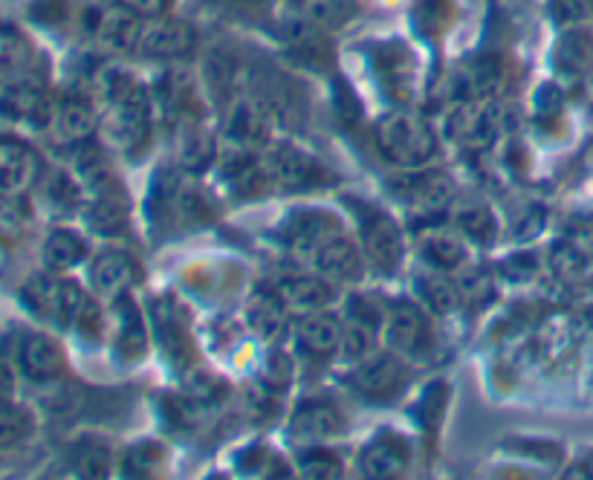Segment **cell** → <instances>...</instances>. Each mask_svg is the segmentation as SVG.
Returning <instances> with one entry per match:
<instances>
[{"mask_svg": "<svg viewBox=\"0 0 593 480\" xmlns=\"http://www.w3.org/2000/svg\"><path fill=\"white\" fill-rule=\"evenodd\" d=\"M159 214L166 221H175L177 226H203L212 221V200L206 191H200L194 182L186 177H166L159 182Z\"/></svg>", "mask_w": 593, "mask_h": 480, "instance_id": "52a82bcc", "label": "cell"}, {"mask_svg": "<svg viewBox=\"0 0 593 480\" xmlns=\"http://www.w3.org/2000/svg\"><path fill=\"white\" fill-rule=\"evenodd\" d=\"M299 466L304 478H339L342 475V464L325 446H307V451L301 455Z\"/></svg>", "mask_w": 593, "mask_h": 480, "instance_id": "8d00e7d4", "label": "cell"}, {"mask_svg": "<svg viewBox=\"0 0 593 480\" xmlns=\"http://www.w3.org/2000/svg\"><path fill=\"white\" fill-rule=\"evenodd\" d=\"M588 96L593 99V76H588Z\"/></svg>", "mask_w": 593, "mask_h": 480, "instance_id": "f6af8a7d", "label": "cell"}, {"mask_svg": "<svg viewBox=\"0 0 593 480\" xmlns=\"http://www.w3.org/2000/svg\"><path fill=\"white\" fill-rule=\"evenodd\" d=\"M313 267H316L318 276H325L333 283H356L365 276L368 260L348 237L336 235L313 253Z\"/></svg>", "mask_w": 593, "mask_h": 480, "instance_id": "8fae6325", "label": "cell"}, {"mask_svg": "<svg viewBox=\"0 0 593 480\" xmlns=\"http://www.w3.org/2000/svg\"><path fill=\"white\" fill-rule=\"evenodd\" d=\"M591 38H588L585 32H570V35H564L562 44H559V53H556V62H559V67H564V70L570 72H579L585 70L588 62H591Z\"/></svg>", "mask_w": 593, "mask_h": 480, "instance_id": "e575fe53", "label": "cell"}, {"mask_svg": "<svg viewBox=\"0 0 593 480\" xmlns=\"http://www.w3.org/2000/svg\"><path fill=\"white\" fill-rule=\"evenodd\" d=\"M30 64V49L18 35H3L0 38V76L3 79H15L26 70Z\"/></svg>", "mask_w": 593, "mask_h": 480, "instance_id": "d590c367", "label": "cell"}, {"mask_svg": "<svg viewBox=\"0 0 593 480\" xmlns=\"http://www.w3.org/2000/svg\"><path fill=\"white\" fill-rule=\"evenodd\" d=\"M342 432H345V414L336 402L325 400V397L301 402L293 411V420H290V437L304 443V449L322 446V443L339 437Z\"/></svg>", "mask_w": 593, "mask_h": 480, "instance_id": "ba28073f", "label": "cell"}, {"mask_svg": "<svg viewBox=\"0 0 593 480\" xmlns=\"http://www.w3.org/2000/svg\"><path fill=\"white\" fill-rule=\"evenodd\" d=\"M0 116L9 122H24V125H44L49 116L47 99L41 93L38 85L21 79L0 81Z\"/></svg>", "mask_w": 593, "mask_h": 480, "instance_id": "4fadbf2b", "label": "cell"}, {"mask_svg": "<svg viewBox=\"0 0 593 480\" xmlns=\"http://www.w3.org/2000/svg\"><path fill=\"white\" fill-rule=\"evenodd\" d=\"M163 466H166V449H163V443L154 440L136 443L125 457L127 475H136V478H154L163 472Z\"/></svg>", "mask_w": 593, "mask_h": 480, "instance_id": "1f68e13d", "label": "cell"}, {"mask_svg": "<svg viewBox=\"0 0 593 480\" xmlns=\"http://www.w3.org/2000/svg\"><path fill=\"white\" fill-rule=\"evenodd\" d=\"M116 350L125 359H139L145 354L143 315L127 295L116 301Z\"/></svg>", "mask_w": 593, "mask_h": 480, "instance_id": "cb8c5ba5", "label": "cell"}, {"mask_svg": "<svg viewBox=\"0 0 593 480\" xmlns=\"http://www.w3.org/2000/svg\"><path fill=\"white\" fill-rule=\"evenodd\" d=\"M56 131L64 142H85L96 131V111L85 96H67L56 108Z\"/></svg>", "mask_w": 593, "mask_h": 480, "instance_id": "603a6c76", "label": "cell"}, {"mask_svg": "<svg viewBox=\"0 0 593 480\" xmlns=\"http://www.w3.org/2000/svg\"><path fill=\"white\" fill-rule=\"evenodd\" d=\"M186 391H189L191 400L198 402H214L217 397H221L223 386L221 379L214 377L212 370H189V377H186Z\"/></svg>", "mask_w": 593, "mask_h": 480, "instance_id": "ab89813d", "label": "cell"}, {"mask_svg": "<svg viewBox=\"0 0 593 480\" xmlns=\"http://www.w3.org/2000/svg\"><path fill=\"white\" fill-rule=\"evenodd\" d=\"M261 377L269 391H284L290 386V379H293V359L281 354V350H272L267 356V362H264Z\"/></svg>", "mask_w": 593, "mask_h": 480, "instance_id": "f35d334b", "label": "cell"}, {"mask_svg": "<svg viewBox=\"0 0 593 480\" xmlns=\"http://www.w3.org/2000/svg\"><path fill=\"white\" fill-rule=\"evenodd\" d=\"M455 136H458L463 145H469V148H486L492 136H495V119H492L490 111H483V108H467V111L458 116Z\"/></svg>", "mask_w": 593, "mask_h": 480, "instance_id": "f1b7e54d", "label": "cell"}, {"mask_svg": "<svg viewBox=\"0 0 593 480\" xmlns=\"http://www.w3.org/2000/svg\"><path fill=\"white\" fill-rule=\"evenodd\" d=\"M382 336L388 350H394L403 359H426L435 350V333L428 324V315L414 301H394L382 319Z\"/></svg>", "mask_w": 593, "mask_h": 480, "instance_id": "3957f363", "label": "cell"}, {"mask_svg": "<svg viewBox=\"0 0 593 480\" xmlns=\"http://www.w3.org/2000/svg\"><path fill=\"white\" fill-rule=\"evenodd\" d=\"M88 258V244L79 232L72 228H56L49 232L44 246H41V260L49 272H70Z\"/></svg>", "mask_w": 593, "mask_h": 480, "instance_id": "7402d4cb", "label": "cell"}, {"mask_svg": "<svg viewBox=\"0 0 593 480\" xmlns=\"http://www.w3.org/2000/svg\"><path fill=\"white\" fill-rule=\"evenodd\" d=\"M226 134H230L232 145L237 148H253L261 145L269 136V116L264 111L261 102L240 96L230 111V122H226Z\"/></svg>", "mask_w": 593, "mask_h": 480, "instance_id": "ffe728a7", "label": "cell"}, {"mask_svg": "<svg viewBox=\"0 0 593 480\" xmlns=\"http://www.w3.org/2000/svg\"><path fill=\"white\" fill-rule=\"evenodd\" d=\"M278 299L284 301L287 310L295 313H318L336 301V283L325 276H284L276 283Z\"/></svg>", "mask_w": 593, "mask_h": 480, "instance_id": "5bb4252c", "label": "cell"}, {"mask_svg": "<svg viewBox=\"0 0 593 480\" xmlns=\"http://www.w3.org/2000/svg\"><path fill=\"white\" fill-rule=\"evenodd\" d=\"M350 12H354V7H350L348 0H307V7H304L301 15L307 18L316 30L331 32L345 24Z\"/></svg>", "mask_w": 593, "mask_h": 480, "instance_id": "d6a6232c", "label": "cell"}, {"mask_svg": "<svg viewBox=\"0 0 593 480\" xmlns=\"http://www.w3.org/2000/svg\"><path fill=\"white\" fill-rule=\"evenodd\" d=\"M400 200L412 214H437L455 198V186L440 171H414L405 182H400Z\"/></svg>", "mask_w": 593, "mask_h": 480, "instance_id": "9c48e42d", "label": "cell"}, {"mask_svg": "<svg viewBox=\"0 0 593 480\" xmlns=\"http://www.w3.org/2000/svg\"><path fill=\"white\" fill-rule=\"evenodd\" d=\"M356 221H359V237H362V255L368 267L391 276L400 260H403V232L394 223V217L373 205H356Z\"/></svg>", "mask_w": 593, "mask_h": 480, "instance_id": "277c9868", "label": "cell"}, {"mask_svg": "<svg viewBox=\"0 0 593 480\" xmlns=\"http://www.w3.org/2000/svg\"><path fill=\"white\" fill-rule=\"evenodd\" d=\"M143 18L127 12L125 7L108 9L99 15L93 32L99 44L111 53H136L139 47V38H143Z\"/></svg>", "mask_w": 593, "mask_h": 480, "instance_id": "d6986e66", "label": "cell"}, {"mask_svg": "<svg viewBox=\"0 0 593 480\" xmlns=\"http://www.w3.org/2000/svg\"><path fill=\"white\" fill-rule=\"evenodd\" d=\"M12 382H15V373H12L7 359H0V397H7L12 391Z\"/></svg>", "mask_w": 593, "mask_h": 480, "instance_id": "b9f144b4", "label": "cell"}, {"mask_svg": "<svg viewBox=\"0 0 593 480\" xmlns=\"http://www.w3.org/2000/svg\"><path fill=\"white\" fill-rule=\"evenodd\" d=\"M585 163H588V166H591V168H593V145H591V150H588V157H585Z\"/></svg>", "mask_w": 593, "mask_h": 480, "instance_id": "bcb514c9", "label": "cell"}, {"mask_svg": "<svg viewBox=\"0 0 593 480\" xmlns=\"http://www.w3.org/2000/svg\"><path fill=\"white\" fill-rule=\"evenodd\" d=\"M373 339H377V327L365 322H356L348 319L345 322V331H342V354L348 356L350 362H359L362 356H368L373 350Z\"/></svg>", "mask_w": 593, "mask_h": 480, "instance_id": "836d02e7", "label": "cell"}, {"mask_svg": "<svg viewBox=\"0 0 593 480\" xmlns=\"http://www.w3.org/2000/svg\"><path fill=\"white\" fill-rule=\"evenodd\" d=\"M362 475L373 480H388L400 478V475L409 472L412 466V446L400 434H380L373 437L362 451Z\"/></svg>", "mask_w": 593, "mask_h": 480, "instance_id": "30bf717a", "label": "cell"}, {"mask_svg": "<svg viewBox=\"0 0 593 480\" xmlns=\"http://www.w3.org/2000/svg\"><path fill=\"white\" fill-rule=\"evenodd\" d=\"M198 38L189 24L180 21H166V18H154L150 24L143 26V38L136 53L148 58H182L194 49Z\"/></svg>", "mask_w": 593, "mask_h": 480, "instance_id": "9a60e30c", "label": "cell"}, {"mask_svg": "<svg viewBox=\"0 0 593 480\" xmlns=\"http://www.w3.org/2000/svg\"><path fill=\"white\" fill-rule=\"evenodd\" d=\"M38 177V157L21 142L0 139V194L21 198Z\"/></svg>", "mask_w": 593, "mask_h": 480, "instance_id": "ac0fdd59", "label": "cell"}, {"mask_svg": "<svg viewBox=\"0 0 593 480\" xmlns=\"http://www.w3.org/2000/svg\"><path fill=\"white\" fill-rule=\"evenodd\" d=\"M373 142L388 166L419 171L437 154V136L426 119L412 111L388 113L373 127Z\"/></svg>", "mask_w": 593, "mask_h": 480, "instance_id": "6da1fadb", "label": "cell"}, {"mask_svg": "<svg viewBox=\"0 0 593 480\" xmlns=\"http://www.w3.org/2000/svg\"><path fill=\"white\" fill-rule=\"evenodd\" d=\"M32 414L24 405H15L0 397V455L21 449L32 437Z\"/></svg>", "mask_w": 593, "mask_h": 480, "instance_id": "4316f807", "label": "cell"}, {"mask_svg": "<svg viewBox=\"0 0 593 480\" xmlns=\"http://www.w3.org/2000/svg\"><path fill=\"white\" fill-rule=\"evenodd\" d=\"M342 327L331 313L318 310V313H304L295 324V345L304 356H316L327 359L342 347Z\"/></svg>", "mask_w": 593, "mask_h": 480, "instance_id": "e0dca14e", "label": "cell"}, {"mask_svg": "<svg viewBox=\"0 0 593 480\" xmlns=\"http://www.w3.org/2000/svg\"><path fill=\"white\" fill-rule=\"evenodd\" d=\"M342 235V221L333 212L325 209H301V212H290L281 228H278V241L295 255L316 253L318 246L327 244L331 237Z\"/></svg>", "mask_w": 593, "mask_h": 480, "instance_id": "8992f818", "label": "cell"}, {"mask_svg": "<svg viewBox=\"0 0 593 480\" xmlns=\"http://www.w3.org/2000/svg\"><path fill=\"white\" fill-rule=\"evenodd\" d=\"M171 99H182V85L177 93H171ZM177 111H180V116H186V102H177Z\"/></svg>", "mask_w": 593, "mask_h": 480, "instance_id": "7bdbcfd3", "label": "cell"}, {"mask_svg": "<svg viewBox=\"0 0 593 480\" xmlns=\"http://www.w3.org/2000/svg\"><path fill=\"white\" fill-rule=\"evenodd\" d=\"M264 171L272 189L281 191H313L336 186V174L316 159L307 150L293 145H272L267 154H261Z\"/></svg>", "mask_w": 593, "mask_h": 480, "instance_id": "7a4b0ae2", "label": "cell"}, {"mask_svg": "<svg viewBox=\"0 0 593 480\" xmlns=\"http://www.w3.org/2000/svg\"><path fill=\"white\" fill-rule=\"evenodd\" d=\"M419 255L437 272H458L467 264V244H463L460 232L435 228V232H426L419 241Z\"/></svg>", "mask_w": 593, "mask_h": 480, "instance_id": "44dd1931", "label": "cell"}, {"mask_svg": "<svg viewBox=\"0 0 593 480\" xmlns=\"http://www.w3.org/2000/svg\"><path fill=\"white\" fill-rule=\"evenodd\" d=\"M119 3H122L127 12H134V15L143 18V21L163 18V12H166L168 7V0H119Z\"/></svg>", "mask_w": 593, "mask_h": 480, "instance_id": "60d3db41", "label": "cell"}, {"mask_svg": "<svg viewBox=\"0 0 593 480\" xmlns=\"http://www.w3.org/2000/svg\"><path fill=\"white\" fill-rule=\"evenodd\" d=\"M18 365L35 382H53V379L64 373L67 359H64L61 345L53 336H47V333H26L21 345H18Z\"/></svg>", "mask_w": 593, "mask_h": 480, "instance_id": "7c38bea8", "label": "cell"}, {"mask_svg": "<svg viewBox=\"0 0 593 480\" xmlns=\"http://www.w3.org/2000/svg\"><path fill=\"white\" fill-rule=\"evenodd\" d=\"M136 281V264L131 255L119 253V249H108V253L96 255L93 267H90V283L99 299L113 301L125 299L127 290Z\"/></svg>", "mask_w": 593, "mask_h": 480, "instance_id": "2e32d148", "label": "cell"}, {"mask_svg": "<svg viewBox=\"0 0 593 480\" xmlns=\"http://www.w3.org/2000/svg\"><path fill=\"white\" fill-rule=\"evenodd\" d=\"M419 283V299L426 308H432L435 313H451V310L460 308V301H463V290H460L458 283H451L446 278V272H426V276L417 278Z\"/></svg>", "mask_w": 593, "mask_h": 480, "instance_id": "83f0119b", "label": "cell"}, {"mask_svg": "<svg viewBox=\"0 0 593 480\" xmlns=\"http://www.w3.org/2000/svg\"><path fill=\"white\" fill-rule=\"evenodd\" d=\"M58 283L56 278L49 276H32L21 287V299H24L26 310H32L41 319H56V301H58Z\"/></svg>", "mask_w": 593, "mask_h": 480, "instance_id": "f546056e", "label": "cell"}, {"mask_svg": "<svg viewBox=\"0 0 593 480\" xmlns=\"http://www.w3.org/2000/svg\"><path fill=\"white\" fill-rule=\"evenodd\" d=\"M26 214L21 200L12 198V194H0V241H15V237L24 235Z\"/></svg>", "mask_w": 593, "mask_h": 480, "instance_id": "74e56055", "label": "cell"}, {"mask_svg": "<svg viewBox=\"0 0 593 480\" xmlns=\"http://www.w3.org/2000/svg\"><path fill=\"white\" fill-rule=\"evenodd\" d=\"M88 226L96 235H122L127 228L125 194H102V198H96L93 205L88 209Z\"/></svg>", "mask_w": 593, "mask_h": 480, "instance_id": "484cf974", "label": "cell"}, {"mask_svg": "<svg viewBox=\"0 0 593 480\" xmlns=\"http://www.w3.org/2000/svg\"><path fill=\"white\" fill-rule=\"evenodd\" d=\"M7 258H9V253H7V241H0V269L7 267Z\"/></svg>", "mask_w": 593, "mask_h": 480, "instance_id": "ee69618b", "label": "cell"}, {"mask_svg": "<svg viewBox=\"0 0 593 480\" xmlns=\"http://www.w3.org/2000/svg\"><path fill=\"white\" fill-rule=\"evenodd\" d=\"M350 386L365 400L391 402L403 394L405 386H409V368H405L403 356L394 354V350H388V354L371 350L359 362H354Z\"/></svg>", "mask_w": 593, "mask_h": 480, "instance_id": "5b68a950", "label": "cell"}, {"mask_svg": "<svg viewBox=\"0 0 593 480\" xmlns=\"http://www.w3.org/2000/svg\"><path fill=\"white\" fill-rule=\"evenodd\" d=\"M284 301L278 299V292L258 290L249 301V324L261 339H278L284 331Z\"/></svg>", "mask_w": 593, "mask_h": 480, "instance_id": "d4e9b609", "label": "cell"}, {"mask_svg": "<svg viewBox=\"0 0 593 480\" xmlns=\"http://www.w3.org/2000/svg\"><path fill=\"white\" fill-rule=\"evenodd\" d=\"M455 223H458L460 235L474 241V244H492V237H495V217H492L490 209H483V205H460Z\"/></svg>", "mask_w": 593, "mask_h": 480, "instance_id": "4dcf8cb0", "label": "cell"}]
</instances>
